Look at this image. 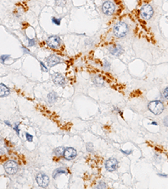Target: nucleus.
I'll return each instance as SVG.
<instances>
[{
    "label": "nucleus",
    "mask_w": 168,
    "mask_h": 189,
    "mask_svg": "<svg viewBox=\"0 0 168 189\" xmlns=\"http://www.w3.org/2000/svg\"><path fill=\"white\" fill-rule=\"evenodd\" d=\"M129 31V27L124 21L118 22L113 27V34L116 37H125Z\"/></svg>",
    "instance_id": "obj_1"
},
{
    "label": "nucleus",
    "mask_w": 168,
    "mask_h": 189,
    "mask_svg": "<svg viewBox=\"0 0 168 189\" xmlns=\"http://www.w3.org/2000/svg\"><path fill=\"white\" fill-rule=\"evenodd\" d=\"M149 110L155 115H159L163 112L164 110V106L162 104V101H150L148 105Z\"/></svg>",
    "instance_id": "obj_2"
},
{
    "label": "nucleus",
    "mask_w": 168,
    "mask_h": 189,
    "mask_svg": "<svg viewBox=\"0 0 168 189\" xmlns=\"http://www.w3.org/2000/svg\"><path fill=\"white\" fill-rule=\"evenodd\" d=\"M4 167L5 171L9 175L15 174L19 170V165L14 160H8L7 162H5V164L4 165Z\"/></svg>",
    "instance_id": "obj_3"
},
{
    "label": "nucleus",
    "mask_w": 168,
    "mask_h": 189,
    "mask_svg": "<svg viewBox=\"0 0 168 189\" xmlns=\"http://www.w3.org/2000/svg\"><path fill=\"white\" fill-rule=\"evenodd\" d=\"M154 14L153 8L149 4H145L140 9V15L144 19H150Z\"/></svg>",
    "instance_id": "obj_4"
},
{
    "label": "nucleus",
    "mask_w": 168,
    "mask_h": 189,
    "mask_svg": "<svg viewBox=\"0 0 168 189\" xmlns=\"http://www.w3.org/2000/svg\"><path fill=\"white\" fill-rule=\"evenodd\" d=\"M62 43V40L61 38L57 36H51L50 37H48V39L46 40V44L47 46L52 48V49H56L60 47V45Z\"/></svg>",
    "instance_id": "obj_5"
},
{
    "label": "nucleus",
    "mask_w": 168,
    "mask_h": 189,
    "mask_svg": "<svg viewBox=\"0 0 168 189\" xmlns=\"http://www.w3.org/2000/svg\"><path fill=\"white\" fill-rule=\"evenodd\" d=\"M102 11L106 15H112L115 11V6L111 1H106L103 4Z\"/></svg>",
    "instance_id": "obj_6"
},
{
    "label": "nucleus",
    "mask_w": 168,
    "mask_h": 189,
    "mask_svg": "<svg viewBox=\"0 0 168 189\" xmlns=\"http://www.w3.org/2000/svg\"><path fill=\"white\" fill-rule=\"evenodd\" d=\"M36 183L41 188H46L49 185V177L44 173H39L36 176Z\"/></svg>",
    "instance_id": "obj_7"
},
{
    "label": "nucleus",
    "mask_w": 168,
    "mask_h": 189,
    "mask_svg": "<svg viewBox=\"0 0 168 189\" xmlns=\"http://www.w3.org/2000/svg\"><path fill=\"white\" fill-rule=\"evenodd\" d=\"M52 80L55 84L58 85V86H65L66 84V79L64 78L62 74H61L60 73H54L52 74Z\"/></svg>",
    "instance_id": "obj_8"
},
{
    "label": "nucleus",
    "mask_w": 168,
    "mask_h": 189,
    "mask_svg": "<svg viewBox=\"0 0 168 189\" xmlns=\"http://www.w3.org/2000/svg\"><path fill=\"white\" fill-rule=\"evenodd\" d=\"M118 160L114 158H112V159H109L106 161L105 168L108 171H114L118 168Z\"/></svg>",
    "instance_id": "obj_9"
},
{
    "label": "nucleus",
    "mask_w": 168,
    "mask_h": 189,
    "mask_svg": "<svg viewBox=\"0 0 168 189\" xmlns=\"http://www.w3.org/2000/svg\"><path fill=\"white\" fill-rule=\"evenodd\" d=\"M63 156L66 160H73L77 156V150H75L74 148H66L64 153H63Z\"/></svg>",
    "instance_id": "obj_10"
},
{
    "label": "nucleus",
    "mask_w": 168,
    "mask_h": 189,
    "mask_svg": "<svg viewBox=\"0 0 168 189\" xmlns=\"http://www.w3.org/2000/svg\"><path fill=\"white\" fill-rule=\"evenodd\" d=\"M45 63H47V65L49 67H53L56 64L61 63V58L57 57L56 55H50L49 57L45 58Z\"/></svg>",
    "instance_id": "obj_11"
},
{
    "label": "nucleus",
    "mask_w": 168,
    "mask_h": 189,
    "mask_svg": "<svg viewBox=\"0 0 168 189\" xmlns=\"http://www.w3.org/2000/svg\"><path fill=\"white\" fill-rule=\"evenodd\" d=\"M108 51H109V52H110L112 55H115V56H118V55L122 54L123 52H124L122 47L119 46V45L109 47H108Z\"/></svg>",
    "instance_id": "obj_12"
},
{
    "label": "nucleus",
    "mask_w": 168,
    "mask_h": 189,
    "mask_svg": "<svg viewBox=\"0 0 168 189\" xmlns=\"http://www.w3.org/2000/svg\"><path fill=\"white\" fill-rule=\"evenodd\" d=\"M9 89L5 84H0V97H5L9 94Z\"/></svg>",
    "instance_id": "obj_13"
},
{
    "label": "nucleus",
    "mask_w": 168,
    "mask_h": 189,
    "mask_svg": "<svg viewBox=\"0 0 168 189\" xmlns=\"http://www.w3.org/2000/svg\"><path fill=\"white\" fill-rule=\"evenodd\" d=\"M93 81H94V84H95L96 85H98V86H102V85L104 84V80H103V79L100 75L94 76Z\"/></svg>",
    "instance_id": "obj_14"
},
{
    "label": "nucleus",
    "mask_w": 168,
    "mask_h": 189,
    "mask_svg": "<svg viewBox=\"0 0 168 189\" xmlns=\"http://www.w3.org/2000/svg\"><path fill=\"white\" fill-rule=\"evenodd\" d=\"M57 99H58V96H57V94L55 92H50L47 95V100H48V101L50 103L55 102V101H57Z\"/></svg>",
    "instance_id": "obj_15"
},
{
    "label": "nucleus",
    "mask_w": 168,
    "mask_h": 189,
    "mask_svg": "<svg viewBox=\"0 0 168 189\" xmlns=\"http://www.w3.org/2000/svg\"><path fill=\"white\" fill-rule=\"evenodd\" d=\"M67 171L66 169H64V168H57L53 173V178H56V177H58L61 174H67Z\"/></svg>",
    "instance_id": "obj_16"
},
{
    "label": "nucleus",
    "mask_w": 168,
    "mask_h": 189,
    "mask_svg": "<svg viewBox=\"0 0 168 189\" xmlns=\"http://www.w3.org/2000/svg\"><path fill=\"white\" fill-rule=\"evenodd\" d=\"M65 150V148L63 147H58L54 150V154L56 155V156H63V153Z\"/></svg>",
    "instance_id": "obj_17"
},
{
    "label": "nucleus",
    "mask_w": 168,
    "mask_h": 189,
    "mask_svg": "<svg viewBox=\"0 0 168 189\" xmlns=\"http://www.w3.org/2000/svg\"><path fill=\"white\" fill-rule=\"evenodd\" d=\"M67 0H55V4L56 6L64 7L66 5Z\"/></svg>",
    "instance_id": "obj_18"
},
{
    "label": "nucleus",
    "mask_w": 168,
    "mask_h": 189,
    "mask_svg": "<svg viewBox=\"0 0 168 189\" xmlns=\"http://www.w3.org/2000/svg\"><path fill=\"white\" fill-rule=\"evenodd\" d=\"M9 58H10L9 55H2V56H0V62L1 63H4L5 61H7Z\"/></svg>",
    "instance_id": "obj_19"
},
{
    "label": "nucleus",
    "mask_w": 168,
    "mask_h": 189,
    "mask_svg": "<svg viewBox=\"0 0 168 189\" xmlns=\"http://www.w3.org/2000/svg\"><path fill=\"white\" fill-rule=\"evenodd\" d=\"M61 20H62L61 18H55V17H53V18H52V23L56 25H60V24H61Z\"/></svg>",
    "instance_id": "obj_20"
},
{
    "label": "nucleus",
    "mask_w": 168,
    "mask_h": 189,
    "mask_svg": "<svg viewBox=\"0 0 168 189\" xmlns=\"http://www.w3.org/2000/svg\"><path fill=\"white\" fill-rule=\"evenodd\" d=\"M25 138H26L28 142H32V141H33V136L30 135V133H28V132L25 133Z\"/></svg>",
    "instance_id": "obj_21"
},
{
    "label": "nucleus",
    "mask_w": 168,
    "mask_h": 189,
    "mask_svg": "<svg viewBox=\"0 0 168 189\" xmlns=\"http://www.w3.org/2000/svg\"><path fill=\"white\" fill-rule=\"evenodd\" d=\"M87 151L88 152H93V149H94V147H93V144H91V143H87Z\"/></svg>",
    "instance_id": "obj_22"
},
{
    "label": "nucleus",
    "mask_w": 168,
    "mask_h": 189,
    "mask_svg": "<svg viewBox=\"0 0 168 189\" xmlns=\"http://www.w3.org/2000/svg\"><path fill=\"white\" fill-rule=\"evenodd\" d=\"M28 41H29V43H28L29 47H32V46L35 45V39H29Z\"/></svg>",
    "instance_id": "obj_23"
},
{
    "label": "nucleus",
    "mask_w": 168,
    "mask_h": 189,
    "mask_svg": "<svg viewBox=\"0 0 168 189\" xmlns=\"http://www.w3.org/2000/svg\"><path fill=\"white\" fill-rule=\"evenodd\" d=\"M40 67H41V69H42V71H44V72H48V69L46 68V66L43 63V62H40Z\"/></svg>",
    "instance_id": "obj_24"
},
{
    "label": "nucleus",
    "mask_w": 168,
    "mask_h": 189,
    "mask_svg": "<svg viewBox=\"0 0 168 189\" xmlns=\"http://www.w3.org/2000/svg\"><path fill=\"white\" fill-rule=\"evenodd\" d=\"M107 186L105 185V183H103V182H101V183H99V185H98V188H106Z\"/></svg>",
    "instance_id": "obj_25"
},
{
    "label": "nucleus",
    "mask_w": 168,
    "mask_h": 189,
    "mask_svg": "<svg viewBox=\"0 0 168 189\" xmlns=\"http://www.w3.org/2000/svg\"><path fill=\"white\" fill-rule=\"evenodd\" d=\"M163 94H164V97L167 98L168 100V87L165 89V90H164V92H163Z\"/></svg>",
    "instance_id": "obj_26"
},
{
    "label": "nucleus",
    "mask_w": 168,
    "mask_h": 189,
    "mask_svg": "<svg viewBox=\"0 0 168 189\" xmlns=\"http://www.w3.org/2000/svg\"><path fill=\"white\" fill-rule=\"evenodd\" d=\"M120 151L122 152L123 154L126 155H130L131 153H132V150H121Z\"/></svg>",
    "instance_id": "obj_27"
},
{
    "label": "nucleus",
    "mask_w": 168,
    "mask_h": 189,
    "mask_svg": "<svg viewBox=\"0 0 168 189\" xmlns=\"http://www.w3.org/2000/svg\"><path fill=\"white\" fill-rule=\"evenodd\" d=\"M14 130L16 131V132H17V134H18V135H19V124H15V126H14Z\"/></svg>",
    "instance_id": "obj_28"
},
{
    "label": "nucleus",
    "mask_w": 168,
    "mask_h": 189,
    "mask_svg": "<svg viewBox=\"0 0 168 189\" xmlns=\"http://www.w3.org/2000/svg\"><path fill=\"white\" fill-rule=\"evenodd\" d=\"M110 67V63H108L107 60H104V68H106V69H108Z\"/></svg>",
    "instance_id": "obj_29"
},
{
    "label": "nucleus",
    "mask_w": 168,
    "mask_h": 189,
    "mask_svg": "<svg viewBox=\"0 0 168 189\" xmlns=\"http://www.w3.org/2000/svg\"><path fill=\"white\" fill-rule=\"evenodd\" d=\"M164 124L167 127H168V116L164 118Z\"/></svg>",
    "instance_id": "obj_30"
},
{
    "label": "nucleus",
    "mask_w": 168,
    "mask_h": 189,
    "mask_svg": "<svg viewBox=\"0 0 168 189\" xmlns=\"http://www.w3.org/2000/svg\"><path fill=\"white\" fill-rule=\"evenodd\" d=\"M22 49H23V51H24L25 52H26V53H29V52H30V51L28 50V49H26L25 47H22Z\"/></svg>",
    "instance_id": "obj_31"
},
{
    "label": "nucleus",
    "mask_w": 168,
    "mask_h": 189,
    "mask_svg": "<svg viewBox=\"0 0 168 189\" xmlns=\"http://www.w3.org/2000/svg\"><path fill=\"white\" fill-rule=\"evenodd\" d=\"M4 123H5V124H7V125H8V126L11 127V124H10V123H9V122H8V121H5V122H4Z\"/></svg>",
    "instance_id": "obj_32"
},
{
    "label": "nucleus",
    "mask_w": 168,
    "mask_h": 189,
    "mask_svg": "<svg viewBox=\"0 0 168 189\" xmlns=\"http://www.w3.org/2000/svg\"><path fill=\"white\" fill-rule=\"evenodd\" d=\"M151 123H152L153 125H157V123H156V122H152Z\"/></svg>",
    "instance_id": "obj_33"
}]
</instances>
